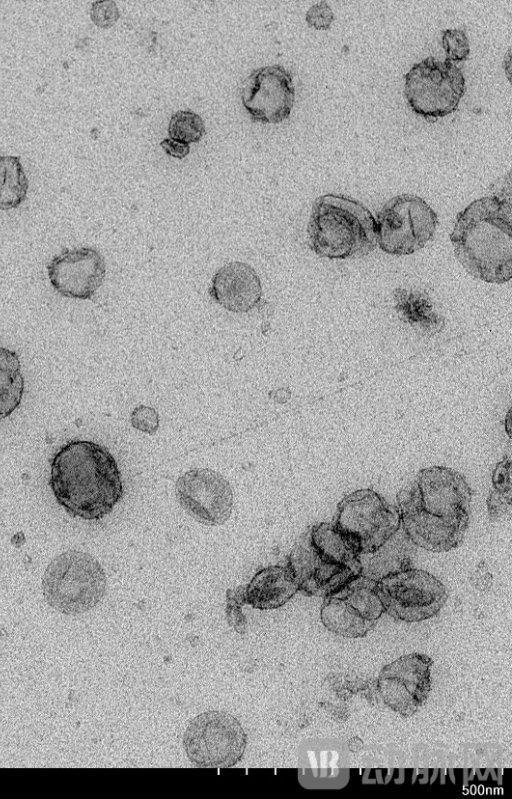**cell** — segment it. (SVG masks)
Masks as SVG:
<instances>
[{"label": "cell", "instance_id": "17", "mask_svg": "<svg viewBox=\"0 0 512 799\" xmlns=\"http://www.w3.org/2000/svg\"><path fill=\"white\" fill-rule=\"evenodd\" d=\"M209 294L224 309L233 313H247L259 304L262 286L252 266L234 261L215 272Z\"/></svg>", "mask_w": 512, "mask_h": 799}, {"label": "cell", "instance_id": "26", "mask_svg": "<svg viewBox=\"0 0 512 799\" xmlns=\"http://www.w3.org/2000/svg\"><path fill=\"white\" fill-rule=\"evenodd\" d=\"M169 138L185 144L196 143L205 134L203 119L193 111L175 112L168 125Z\"/></svg>", "mask_w": 512, "mask_h": 799}, {"label": "cell", "instance_id": "24", "mask_svg": "<svg viewBox=\"0 0 512 799\" xmlns=\"http://www.w3.org/2000/svg\"><path fill=\"white\" fill-rule=\"evenodd\" d=\"M376 583V581L360 574L355 575L341 589L330 596L344 600L364 619L377 622L385 612V609L376 593Z\"/></svg>", "mask_w": 512, "mask_h": 799}, {"label": "cell", "instance_id": "12", "mask_svg": "<svg viewBox=\"0 0 512 799\" xmlns=\"http://www.w3.org/2000/svg\"><path fill=\"white\" fill-rule=\"evenodd\" d=\"M432 664L429 656L412 653L384 666L376 681L384 704L404 717L414 715L431 690Z\"/></svg>", "mask_w": 512, "mask_h": 799}, {"label": "cell", "instance_id": "8", "mask_svg": "<svg viewBox=\"0 0 512 799\" xmlns=\"http://www.w3.org/2000/svg\"><path fill=\"white\" fill-rule=\"evenodd\" d=\"M375 590L385 612L408 623L435 616L448 598L439 579L412 567L377 581Z\"/></svg>", "mask_w": 512, "mask_h": 799}, {"label": "cell", "instance_id": "30", "mask_svg": "<svg viewBox=\"0 0 512 799\" xmlns=\"http://www.w3.org/2000/svg\"><path fill=\"white\" fill-rule=\"evenodd\" d=\"M305 20L308 26L316 30H328L334 20V15L330 6L322 1L308 9Z\"/></svg>", "mask_w": 512, "mask_h": 799}, {"label": "cell", "instance_id": "28", "mask_svg": "<svg viewBox=\"0 0 512 799\" xmlns=\"http://www.w3.org/2000/svg\"><path fill=\"white\" fill-rule=\"evenodd\" d=\"M133 428L146 434H154L159 428V415L157 411L149 406H137L130 416Z\"/></svg>", "mask_w": 512, "mask_h": 799}, {"label": "cell", "instance_id": "15", "mask_svg": "<svg viewBox=\"0 0 512 799\" xmlns=\"http://www.w3.org/2000/svg\"><path fill=\"white\" fill-rule=\"evenodd\" d=\"M413 482L427 512L446 519L470 520L472 490L461 473L431 466L421 469Z\"/></svg>", "mask_w": 512, "mask_h": 799}, {"label": "cell", "instance_id": "14", "mask_svg": "<svg viewBox=\"0 0 512 799\" xmlns=\"http://www.w3.org/2000/svg\"><path fill=\"white\" fill-rule=\"evenodd\" d=\"M46 268L54 290L77 300L92 299L106 276L105 259L92 247L65 248L53 256Z\"/></svg>", "mask_w": 512, "mask_h": 799}, {"label": "cell", "instance_id": "6", "mask_svg": "<svg viewBox=\"0 0 512 799\" xmlns=\"http://www.w3.org/2000/svg\"><path fill=\"white\" fill-rule=\"evenodd\" d=\"M465 77L454 63L429 56L414 64L405 75L404 95L416 114L445 117L457 110L465 94Z\"/></svg>", "mask_w": 512, "mask_h": 799}, {"label": "cell", "instance_id": "10", "mask_svg": "<svg viewBox=\"0 0 512 799\" xmlns=\"http://www.w3.org/2000/svg\"><path fill=\"white\" fill-rule=\"evenodd\" d=\"M401 527L411 542L431 552H448L463 541L469 520L446 519L427 512L419 501L414 482L397 494Z\"/></svg>", "mask_w": 512, "mask_h": 799}, {"label": "cell", "instance_id": "21", "mask_svg": "<svg viewBox=\"0 0 512 799\" xmlns=\"http://www.w3.org/2000/svg\"><path fill=\"white\" fill-rule=\"evenodd\" d=\"M393 297L401 320L427 334L433 335L441 331L444 319L434 310L428 295L419 290L397 288Z\"/></svg>", "mask_w": 512, "mask_h": 799}, {"label": "cell", "instance_id": "7", "mask_svg": "<svg viewBox=\"0 0 512 799\" xmlns=\"http://www.w3.org/2000/svg\"><path fill=\"white\" fill-rule=\"evenodd\" d=\"M247 736L239 721L226 712L208 711L196 716L183 736L189 761L200 768H229L243 756Z\"/></svg>", "mask_w": 512, "mask_h": 799}, {"label": "cell", "instance_id": "11", "mask_svg": "<svg viewBox=\"0 0 512 799\" xmlns=\"http://www.w3.org/2000/svg\"><path fill=\"white\" fill-rule=\"evenodd\" d=\"M178 503L199 523L224 524L233 508V491L228 480L208 468H195L181 475L175 485Z\"/></svg>", "mask_w": 512, "mask_h": 799}, {"label": "cell", "instance_id": "1", "mask_svg": "<svg viewBox=\"0 0 512 799\" xmlns=\"http://www.w3.org/2000/svg\"><path fill=\"white\" fill-rule=\"evenodd\" d=\"M50 467L53 495L74 518L101 519L123 497L118 464L103 445L88 440L70 441L57 451Z\"/></svg>", "mask_w": 512, "mask_h": 799}, {"label": "cell", "instance_id": "5", "mask_svg": "<svg viewBox=\"0 0 512 799\" xmlns=\"http://www.w3.org/2000/svg\"><path fill=\"white\" fill-rule=\"evenodd\" d=\"M435 211L421 197L404 193L388 200L377 214V244L391 255H410L433 237Z\"/></svg>", "mask_w": 512, "mask_h": 799}, {"label": "cell", "instance_id": "9", "mask_svg": "<svg viewBox=\"0 0 512 799\" xmlns=\"http://www.w3.org/2000/svg\"><path fill=\"white\" fill-rule=\"evenodd\" d=\"M333 523L358 543L359 554L374 551L401 526L397 507L372 489L344 496L337 504Z\"/></svg>", "mask_w": 512, "mask_h": 799}, {"label": "cell", "instance_id": "16", "mask_svg": "<svg viewBox=\"0 0 512 799\" xmlns=\"http://www.w3.org/2000/svg\"><path fill=\"white\" fill-rule=\"evenodd\" d=\"M287 566L299 591L309 596H330L350 577L349 566L323 559L311 545L309 535L293 547Z\"/></svg>", "mask_w": 512, "mask_h": 799}, {"label": "cell", "instance_id": "4", "mask_svg": "<svg viewBox=\"0 0 512 799\" xmlns=\"http://www.w3.org/2000/svg\"><path fill=\"white\" fill-rule=\"evenodd\" d=\"M106 575L90 554L67 550L55 557L42 577V591L49 606L65 615L94 608L104 596Z\"/></svg>", "mask_w": 512, "mask_h": 799}, {"label": "cell", "instance_id": "32", "mask_svg": "<svg viewBox=\"0 0 512 799\" xmlns=\"http://www.w3.org/2000/svg\"><path fill=\"white\" fill-rule=\"evenodd\" d=\"M511 493H501L493 490L487 498L488 512L491 518H499L510 509Z\"/></svg>", "mask_w": 512, "mask_h": 799}, {"label": "cell", "instance_id": "20", "mask_svg": "<svg viewBox=\"0 0 512 799\" xmlns=\"http://www.w3.org/2000/svg\"><path fill=\"white\" fill-rule=\"evenodd\" d=\"M309 540L317 553L325 560L349 565L360 572L357 556L358 543L339 530L333 522H322L312 526Z\"/></svg>", "mask_w": 512, "mask_h": 799}, {"label": "cell", "instance_id": "2", "mask_svg": "<svg viewBox=\"0 0 512 799\" xmlns=\"http://www.w3.org/2000/svg\"><path fill=\"white\" fill-rule=\"evenodd\" d=\"M510 198L485 196L456 216L450 241L454 255L474 278L503 284L512 277Z\"/></svg>", "mask_w": 512, "mask_h": 799}, {"label": "cell", "instance_id": "22", "mask_svg": "<svg viewBox=\"0 0 512 799\" xmlns=\"http://www.w3.org/2000/svg\"><path fill=\"white\" fill-rule=\"evenodd\" d=\"M320 619L329 631L349 638L363 637L376 625V622L364 619L344 600L335 596L324 598Z\"/></svg>", "mask_w": 512, "mask_h": 799}, {"label": "cell", "instance_id": "19", "mask_svg": "<svg viewBox=\"0 0 512 799\" xmlns=\"http://www.w3.org/2000/svg\"><path fill=\"white\" fill-rule=\"evenodd\" d=\"M415 547L400 526L377 549L357 556L359 574L377 582L391 574L411 568Z\"/></svg>", "mask_w": 512, "mask_h": 799}, {"label": "cell", "instance_id": "3", "mask_svg": "<svg viewBox=\"0 0 512 799\" xmlns=\"http://www.w3.org/2000/svg\"><path fill=\"white\" fill-rule=\"evenodd\" d=\"M310 248L328 259H357L377 246L376 219L361 202L340 194L318 197L307 226Z\"/></svg>", "mask_w": 512, "mask_h": 799}, {"label": "cell", "instance_id": "13", "mask_svg": "<svg viewBox=\"0 0 512 799\" xmlns=\"http://www.w3.org/2000/svg\"><path fill=\"white\" fill-rule=\"evenodd\" d=\"M295 100L291 73L275 64L255 69L243 82L242 105L253 122L278 124L288 119Z\"/></svg>", "mask_w": 512, "mask_h": 799}, {"label": "cell", "instance_id": "27", "mask_svg": "<svg viewBox=\"0 0 512 799\" xmlns=\"http://www.w3.org/2000/svg\"><path fill=\"white\" fill-rule=\"evenodd\" d=\"M441 44L445 52V60L452 63L466 60L470 53L469 40L463 30H444L442 33Z\"/></svg>", "mask_w": 512, "mask_h": 799}, {"label": "cell", "instance_id": "18", "mask_svg": "<svg viewBox=\"0 0 512 799\" xmlns=\"http://www.w3.org/2000/svg\"><path fill=\"white\" fill-rule=\"evenodd\" d=\"M299 591L287 565H272L258 571L243 588V602L256 609H276Z\"/></svg>", "mask_w": 512, "mask_h": 799}, {"label": "cell", "instance_id": "33", "mask_svg": "<svg viewBox=\"0 0 512 799\" xmlns=\"http://www.w3.org/2000/svg\"><path fill=\"white\" fill-rule=\"evenodd\" d=\"M161 148L171 157L183 159L189 154L190 147L188 144L175 141L171 138H165L160 142Z\"/></svg>", "mask_w": 512, "mask_h": 799}, {"label": "cell", "instance_id": "23", "mask_svg": "<svg viewBox=\"0 0 512 799\" xmlns=\"http://www.w3.org/2000/svg\"><path fill=\"white\" fill-rule=\"evenodd\" d=\"M19 355L0 346V422L20 405L25 388Z\"/></svg>", "mask_w": 512, "mask_h": 799}, {"label": "cell", "instance_id": "29", "mask_svg": "<svg viewBox=\"0 0 512 799\" xmlns=\"http://www.w3.org/2000/svg\"><path fill=\"white\" fill-rule=\"evenodd\" d=\"M119 10L114 1L92 3L90 17L92 22L103 29L112 27L119 18Z\"/></svg>", "mask_w": 512, "mask_h": 799}, {"label": "cell", "instance_id": "31", "mask_svg": "<svg viewBox=\"0 0 512 799\" xmlns=\"http://www.w3.org/2000/svg\"><path fill=\"white\" fill-rule=\"evenodd\" d=\"M493 490L501 493H511V459L510 457L504 458L500 461L494 471L492 477Z\"/></svg>", "mask_w": 512, "mask_h": 799}, {"label": "cell", "instance_id": "25", "mask_svg": "<svg viewBox=\"0 0 512 799\" xmlns=\"http://www.w3.org/2000/svg\"><path fill=\"white\" fill-rule=\"evenodd\" d=\"M29 181L20 157L0 156V210L19 207L26 199Z\"/></svg>", "mask_w": 512, "mask_h": 799}]
</instances>
